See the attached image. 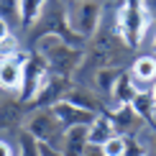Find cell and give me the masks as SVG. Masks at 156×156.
Here are the masks:
<instances>
[{
	"instance_id": "1",
	"label": "cell",
	"mask_w": 156,
	"mask_h": 156,
	"mask_svg": "<svg viewBox=\"0 0 156 156\" xmlns=\"http://www.w3.org/2000/svg\"><path fill=\"white\" fill-rule=\"evenodd\" d=\"M36 56L46 64V69L56 77L69 80L74 72H80L82 62H84V51L80 46H72L59 36H41L34 41Z\"/></svg>"
},
{
	"instance_id": "2",
	"label": "cell",
	"mask_w": 156,
	"mask_h": 156,
	"mask_svg": "<svg viewBox=\"0 0 156 156\" xmlns=\"http://www.w3.org/2000/svg\"><path fill=\"white\" fill-rule=\"evenodd\" d=\"M102 23V0H77L69 10V26L82 41H90Z\"/></svg>"
},
{
	"instance_id": "3",
	"label": "cell",
	"mask_w": 156,
	"mask_h": 156,
	"mask_svg": "<svg viewBox=\"0 0 156 156\" xmlns=\"http://www.w3.org/2000/svg\"><path fill=\"white\" fill-rule=\"evenodd\" d=\"M23 131L28 136H34L38 144H49V146H56L62 148V136H64V128L59 126L54 110L51 108H44V110H34L31 118L23 123Z\"/></svg>"
},
{
	"instance_id": "4",
	"label": "cell",
	"mask_w": 156,
	"mask_h": 156,
	"mask_svg": "<svg viewBox=\"0 0 156 156\" xmlns=\"http://www.w3.org/2000/svg\"><path fill=\"white\" fill-rule=\"evenodd\" d=\"M49 74V69H46V64H44L38 56H28L23 64V80H21V90H18V100L23 102V105H31V100L36 97L38 92V87H41V82H44V77Z\"/></svg>"
},
{
	"instance_id": "5",
	"label": "cell",
	"mask_w": 156,
	"mask_h": 156,
	"mask_svg": "<svg viewBox=\"0 0 156 156\" xmlns=\"http://www.w3.org/2000/svg\"><path fill=\"white\" fill-rule=\"evenodd\" d=\"M69 92V82L64 80V77H56V74H46L41 82V87H38L36 97L31 100V110H44V108H54L56 102L64 100V95Z\"/></svg>"
},
{
	"instance_id": "6",
	"label": "cell",
	"mask_w": 156,
	"mask_h": 156,
	"mask_svg": "<svg viewBox=\"0 0 156 156\" xmlns=\"http://www.w3.org/2000/svg\"><path fill=\"white\" fill-rule=\"evenodd\" d=\"M110 123H113L115 133L123 136V138H136L146 131V123L138 118V113L131 108V105H115L113 113H108Z\"/></svg>"
},
{
	"instance_id": "7",
	"label": "cell",
	"mask_w": 156,
	"mask_h": 156,
	"mask_svg": "<svg viewBox=\"0 0 156 156\" xmlns=\"http://www.w3.org/2000/svg\"><path fill=\"white\" fill-rule=\"evenodd\" d=\"M51 110H54L56 120H59V126L64 128V131L77 128V126H90V123L95 120V113H87V110L77 108V105H72V102H67V100L56 102Z\"/></svg>"
},
{
	"instance_id": "8",
	"label": "cell",
	"mask_w": 156,
	"mask_h": 156,
	"mask_svg": "<svg viewBox=\"0 0 156 156\" xmlns=\"http://www.w3.org/2000/svg\"><path fill=\"white\" fill-rule=\"evenodd\" d=\"M90 148V138H87V126H77L64 131L62 136V156H84Z\"/></svg>"
},
{
	"instance_id": "9",
	"label": "cell",
	"mask_w": 156,
	"mask_h": 156,
	"mask_svg": "<svg viewBox=\"0 0 156 156\" xmlns=\"http://www.w3.org/2000/svg\"><path fill=\"white\" fill-rule=\"evenodd\" d=\"M131 80L136 82V87L144 90L146 84H154L156 82V54H144L133 62L131 67Z\"/></svg>"
},
{
	"instance_id": "10",
	"label": "cell",
	"mask_w": 156,
	"mask_h": 156,
	"mask_svg": "<svg viewBox=\"0 0 156 156\" xmlns=\"http://www.w3.org/2000/svg\"><path fill=\"white\" fill-rule=\"evenodd\" d=\"M64 100L77 105V108H82V110H87V113H95V115H97V110L102 108V100L97 97V92L92 87H84V84L69 87V92L64 95Z\"/></svg>"
},
{
	"instance_id": "11",
	"label": "cell",
	"mask_w": 156,
	"mask_h": 156,
	"mask_svg": "<svg viewBox=\"0 0 156 156\" xmlns=\"http://www.w3.org/2000/svg\"><path fill=\"white\" fill-rule=\"evenodd\" d=\"M23 105L21 100H3L0 102V131H13V128L23 126Z\"/></svg>"
},
{
	"instance_id": "12",
	"label": "cell",
	"mask_w": 156,
	"mask_h": 156,
	"mask_svg": "<svg viewBox=\"0 0 156 156\" xmlns=\"http://www.w3.org/2000/svg\"><path fill=\"white\" fill-rule=\"evenodd\" d=\"M131 108L138 113V118L146 123V128H156V100L148 90H138V95L133 97Z\"/></svg>"
},
{
	"instance_id": "13",
	"label": "cell",
	"mask_w": 156,
	"mask_h": 156,
	"mask_svg": "<svg viewBox=\"0 0 156 156\" xmlns=\"http://www.w3.org/2000/svg\"><path fill=\"white\" fill-rule=\"evenodd\" d=\"M115 136V128L110 123L108 115H95V120L87 126V138H90V146H102L108 138Z\"/></svg>"
},
{
	"instance_id": "14",
	"label": "cell",
	"mask_w": 156,
	"mask_h": 156,
	"mask_svg": "<svg viewBox=\"0 0 156 156\" xmlns=\"http://www.w3.org/2000/svg\"><path fill=\"white\" fill-rule=\"evenodd\" d=\"M136 95H138V87H136V82L131 80V74L120 72L118 82H115V87H113V92H110V100H113L115 105H131Z\"/></svg>"
},
{
	"instance_id": "15",
	"label": "cell",
	"mask_w": 156,
	"mask_h": 156,
	"mask_svg": "<svg viewBox=\"0 0 156 156\" xmlns=\"http://www.w3.org/2000/svg\"><path fill=\"white\" fill-rule=\"evenodd\" d=\"M49 0H18V10H21V28H34L36 21L41 18L44 8Z\"/></svg>"
},
{
	"instance_id": "16",
	"label": "cell",
	"mask_w": 156,
	"mask_h": 156,
	"mask_svg": "<svg viewBox=\"0 0 156 156\" xmlns=\"http://www.w3.org/2000/svg\"><path fill=\"white\" fill-rule=\"evenodd\" d=\"M118 77H120V69H97L95 72V90L97 92H105L110 97L115 82H118Z\"/></svg>"
},
{
	"instance_id": "17",
	"label": "cell",
	"mask_w": 156,
	"mask_h": 156,
	"mask_svg": "<svg viewBox=\"0 0 156 156\" xmlns=\"http://www.w3.org/2000/svg\"><path fill=\"white\" fill-rule=\"evenodd\" d=\"M0 21H5L10 28H21V10H18V0H0Z\"/></svg>"
},
{
	"instance_id": "18",
	"label": "cell",
	"mask_w": 156,
	"mask_h": 156,
	"mask_svg": "<svg viewBox=\"0 0 156 156\" xmlns=\"http://www.w3.org/2000/svg\"><path fill=\"white\" fill-rule=\"evenodd\" d=\"M18 156H38V141L26 131L18 133Z\"/></svg>"
},
{
	"instance_id": "19",
	"label": "cell",
	"mask_w": 156,
	"mask_h": 156,
	"mask_svg": "<svg viewBox=\"0 0 156 156\" xmlns=\"http://www.w3.org/2000/svg\"><path fill=\"white\" fill-rule=\"evenodd\" d=\"M100 148H102V154H105V156H123V154H126V138L115 133L113 138H108Z\"/></svg>"
},
{
	"instance_id": "20",
	"label": "cell",
	"mask_w": 156,
	"mask_h": 156,
	"mask_svg": "<svg viewBox=\"0 0 156 156\" xmlns=\"http://www.w3.org/2000/svg\"><path fill=\"white\" fill-rule=\"evenodd\" d=\"M123 156H146V148H144V144H141V136L126 138V154Z\"/></svg>"
},
{
	"instance_id": "21",
	"label": "cell",
	"mask_w": 156,
	"mask_h": 156,
	"mask_svg": "<svg viewBox=\"0 0 156 156\" xmlns=\"http://www.w3.org/2000/svg\"><path fill=\"white\" fill-rule=\"evenodd\" d=\"M0 156H18V144L13 146L10 141L0 138Z\"/></svg>"
},
{
	"instance_id": "22",
	"label": "cell",
	"mask_w": 156,
	"mask_h": 156,
	"mask_svg": "<svg viewBox=\"0 0 156 156\" xmlns=\"http://www.w3.org/2000/svg\"><path fill=\"white\" fill-rule=\"evenodd\" d=\"M141 5H144L146 18H148L151 23H156V0H141Z\"/></svg>"
},
{
	"instance_id": "23",
	"label": "cell",
	"mask_w": 156,
	"mask_h": 156,
	"mask_svg": "<svg viewBox=\"0 0 156 156\" xmlns=\"http://www.w3.org/2000/svg\"><path fill=\"white\" fill-rule=\"evenodd\" d=\"M38 156H62V148L49 146V144H38Z\"/></svg>"
},
{
	"instance_id": "24",
	"label": "cell",
	"mask_w": 156,
	"mask_h": 156,
	"mask_svg": "<svg viewBox=\"0 0 156 156\" xmlns=\"http://www.w3.org/2000/svg\"><path fill=\"white\" fill-rule=\"evenodd\" d=\"M10 34H13V31H10V26L5 23V21H0V44H3V41H5V38H8Z\"/></svg>"
},
{
	"instance_id": "25",
	"label": "cell",
	"mask_w": 156,
	"mask_h": 156,
	"mask_svg": "<svg viewBox=\"0 0 156 156\" xmlns=\"http://www.w3.org/2000/svg\"><path fill=\"white\" fill-rule=\"evenodd\" d=\"M84 156H105V154H102V148H100V146H90Z\"/></svg>"
},
{
	"instance_id": "26",
	"label": "cell",
	"mask_w": 156,
	"mask_h": 156,
	"mask_svg": "<svg viewBox=\"0 0 156 156\" xmlns=\"http://www.w3.org/2000/svg\"><path fill=\"white\" fill-rule=\"evenodd\" d=\"M148 92H151V95H154V100H156V82H154V87L148 90Z\"/></svg>"
},
{
	"instance_id": "27",
	"label": "cell",
	"mask_w": 156,
	"mask_h": 156,
	"mask_svg": "<svg viewBox=\"0 0 156 156\" xmlns=\"http://www.w3.org/2000/svg\"><path fill=\"white\" fill-rule=\"evenodd\" d=\"M154 156H156V138H154Z\"/></svg>"
},
{
	"instance_id": "28",
	"label": "cell",
	"mask_w": 156,
	"mask_h": 156,
	"mask_svg": "<svg viewBox=\"0 0 156 156\" xmlns=\"http://www.w3.org/2000/svg\"><path fill=\"white\" fill-rule=\"evenodd\" d=\"M154 46H156V38H154Z\"/></svg>"
}]
</instances>
